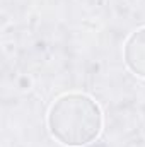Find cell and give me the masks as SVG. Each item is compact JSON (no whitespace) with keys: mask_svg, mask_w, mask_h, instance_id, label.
Listing matches in <instances>:
<instances>
[{"mask_svg":"<svg viewBox=\"0 0 145 147\" xmlns=\"http://www.w3.org/2000/svg\"><path fill=\"white\" fill-rule=\"evenodd\" d=\"M50 134L67 147H84L94 142L103 130V111L87 94L60 96L48 111Z\"/></svg>","mask_w":145,"mask_h":147,"instance_id":"cell-1","label":"cell"},{"mask_svg":"<svg viewBox=\"0 0 145 147\" xmlns=\"http://www.w3.org/2000/svg\"><path fill=\"white\" fill-rule=\"evenodd\" d=\"M126 67L138 77L145 79V28L132 33L123 50Z\"/></svg>","mask_w":145,"mask_h":147,"instance_id":"cell-2","label":"cell"}]
</instances>
